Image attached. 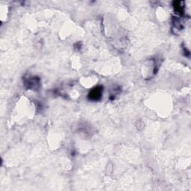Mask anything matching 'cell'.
<instances>
[{
  "mask_svg": "<svg viewBox=\"0 0 191 191\" xmlns=\"http://www.w3.org/2000/svg\"><path fill=\"white\" fill-rule=\"evenodd\" d=\"M102 95V87H97L91 90L89 93V99L93 101L100 100Z\"/></svg>",
  "mask_w": 191,
  "mask_h": 191,
  "instance_id": "1",
  "label": "cell"
},
{
  "mask_svg": "<svg viewBox=\"0 0 191 191\" xmlns=\"http://www.w3.org/2000/svg\"><path fill=\"white\" fill-rule=\"evenodd\" d=\"M175 10L177 11L179 14H182L183 13V7L180 5V2H176L174 3Z\"/></svg>",
  "mask_w": 191,
  "mask_h": 191,
  "instance_id": "2",
  "label": "cell"
}]
</instances>
